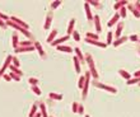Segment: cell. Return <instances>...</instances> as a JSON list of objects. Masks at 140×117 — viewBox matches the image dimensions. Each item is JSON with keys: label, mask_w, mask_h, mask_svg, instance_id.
I'll list each match as a JSON object with an SVG mask.
<instances>
[{"label": "cell", "mask_w": 140, "mask_h": 117, "mask_svg": "<svg viewBox=\"0 0 140 117\" xmlns=\"http://www.w3.org/2000/svg\"><path fill=\"white\" fill-rule=\"evenodd\" d=\"M85 61H87L88 66H89V71H90L92 76L94 78V80H98V73H97V70H95V65H94L93 57H92L90 54H87L85 55Z\"/></svg>", "instance_id": "obj_1"}, {"label": "cell", "mask_w": 140, "mask_h": 117, "mask_svg": "<svg viewBox=\"0 0 140 117\" xmlns=\"http://www.w3.org/2000/svg\"><path fill=\"white\" fill-rule=\"evenodd\" d=\"M12 61H13V55H8V56H6V60L4 61V64H3V66L0 68V79L5 74V70L12 65Z\"/></svg>", "instance_id": "obj_2"}, {"label": "cell", "mask_w": 140, "mask_h": 117, "mask_svg": "<svg viewBox=\"0 0 140 117\" xmlns=\"http://www.w3.org/2000/svg\"><path fill=\"white\" fill-rule=\"evenodd\" d=\"M90 71L88 70L85 73V83H84V87H83V93H82V97H83V99H85L87 98V94H88V87H89V83H90Z\"/></svg>", "instance_id": "obj_3"}, {"label": "cell", "mask_w": 140, "mask_h": 117, "mask_svg": "<svg viewBox=\"0 0 140 117\" xmlns=\"http://www.w3.org/2000/svg\"><path fill=\"white\" fill-rule=\"evenodd\" d=\"M93 84H94V87L101 88V89H105V90H108V92H111V93H116V92H117V89H116L115 87H111V85H106V84H102V83H99L98 80H94Z\"/></svg>", "instance_id": "obj_4"}, {"label": "cell", "mask_w": 140, "mask_h": 117, "mask_svg": "<svg viewBox=\"0 0 140 117\" xmlns=\"http://www.w3.org/2000/svg\"><path fill=\"white\" fill-rule=\"evenodd\" d=\"M52 18H54V12H52V10H50V12L47 13V15H46L45 24H43V29H46V31H49V29H50L51 22H52Z\"/></svg>", "instance_id": "obj_5"}, {"label": "cell", "mask_w": 140, "mask_h": 117, "mask_svg": "<svg viewBox=\"0 0 140 117\" xmlns=\"http://www.w3.org/2000/svg\"><path fill=\"white\" fill-rule=\"evenodd\" d=\"M10 20H13L14 23H17L18 25H20V27H23V28H25V29H29V25H28L27 22H24L23 19H20V18H18V17H15V15H12V17H10Z\"/></svg>", "instance_id": "obj_6"}, {"label": "cell", "mask_w": 140, "mask_h": 117, "mask_svg": "<svg viewBox=\"0 0 140 117\" xmlns=\"http://www.w3.org/2000/svg\"><path fill=\"white\" fill-rule=\"evenodd\" d=\"M35 49L37 50V52L40 54V56H41L42 58H46V52H45V50H43L42 45L38 41H35Z\"/></svg>", "instance_id": "obj_7"}, {"label": "cell", "mask_w": 140, "mask_h": 117, "mask_svg": "<svg viewBox=\"0 0 140 117\" xmlns=\"http://www.w3.org/2000/svg\"><path fill=\"white\" fill-rule=\"evenodd\" d=\"M29 51H35V46H29V47H17L15 50H14V52L15 54H20V52H29Z\"/></svg>", "instance_id": "obj_8"}, {"label": "cell", "mask_w": 140, "mask_h": 117, "mask_svg": "<svg viewBox=\"0 0 140 117\" xmlns=\"http://www.w3.org/2000/svg\"><path fill=\"white\" fill-rule=\"evenodd\" d=\"M93 20H94V27H95V31H97V34H98L99 32L102 31V27H101V18H99V15H94Z\"/></svg>", "instance_id": "obj_9"}, {"label": "cell", "mask_w": 140, "mask_h": 117, "mask_svg": "<svg viewBox=\"0 0 140 117\" xmlns=\"http://www.w3.org/2000/svg\"><path fill=\"white\" fill-rule=\"evenodd\" d=\"M69 38V36L66 34V36H62V37H60V38H56L55 41L51 43V46H54V47H57V46H60V45H62V42L64 41H66V39Z\"/></svg>", "instance_id": "obj_10"}, {"label": "cell", "mask_w": 140, "mask_h": 117, "mask_svg": "<svg viewBox=\"0 0 140 117\" xmlns=\"http://www.w3.org/2000/svg\"><path fill=\"white\" fill-rule=\"evenodd\" d=\"M84 9H85V14H87V18H88V20H93L94 15H92L90 6H89V4H88V1H85V3H84Z\"/></svg>", "instance_id": "obj_11"}, {"label": "cell", "mask_w": 140, "mask_h": 117, "mask_svg": "<svg viewBox=\"0 0 140 117\" xmlns=\"http://www.w3.org/2000/svg\"><path fill=\"white\" fill-rule=\"evenodd\" d=\"M85 41H87L88 43H92V45H94V46H99V47H102V49H106V47H107V43H105V42L94 41V39H89V38H85Z\"/></svg>", "instance_id": "obj_12"}, {"label": "cell", "mask_w": 140, "mask_h": 117, "mask_svg": "<svg viewBox=\"0 0 140 117\" xmlns=\"http://www.w3.org/2000/svg\"><path fill=\"white\" fill-rule=\"evenodd\" d=\"M56 36H57V29H52V31H51V33L47 36V42L51 45V43L56 39Z\"/></svg>", "instance_id": "obj_13"}, {"label": "cell", "mask_w": 140, "mask_h": 117, "mask_svg": "<svg viewBox=\"0 0 140 117\" xmlns=\"http://www.w3.org/2000/svg\"><path fill=\"white\" fill-rule=\"evenodd\" d=\"M120 18H121V17H120V13H119V12H116V13H115V15H113V17L111 18V20L108 22V27H112L113 24H116L117 22H119Z\"/></svg>", "instance_id": "obj_14"}, {"label": "cell", "mask_w": 140, "mask_h": 117, "mask_svg": "<svg viewBox=\"0 0 140 117\" xmlns=\"http://www.w3.org/2000/svg\"><path fill=\"white\" fill-rule=\"evenodd\" d=\"M49 98H50L51 101H61L62 99V94L51 92V93H49Z\"/></svg>", "instance_id": "obj_15"}, {"label": "cell", "mask_w": 140, "mask_h": 117, "mask_svg": "<svg viewBox=\"0 0 140 117\" xmlns=\"http://www.w3.org/2000/svg\"><path fill=\"white\" fill-rule=\"evenodd\" d=\"M12 38H13V41H12V43H13V49L15 50L17 47L19 46V38H18V33H17V32H13Z\"/></svg>", "instance_id": "obj_16"}, {"label": "cell", "mask_w": 140, "mask_h": 117, "mask_svg": "<svg viewBox=\"0 0 140 117\" xmlns=\"http://www.w3.org/2000/svg\"><path fill=\"white\" fill-rule=\"evenodd\" d=\"M56 49H57V51H62V52H68V54L71 52V51H74L70 46H66V45H60V46H57Z\"/></svg>", "instance_id": "obj_17"}, {"label": "cell", "mask_w": 140, "mask_h": 117, "mask_svg": "<svg viewBox=\"0 0 140 117\" xmlns=\"http://www.w3.org/2000/svg\"><path fill=\"white\" fill-rule=\"evenodd\" d=\"M73 61H74L75 71H76V73H78V74H79V73L82 71V69H80V60L78 58V56H74V57H73Z\"/></svg>", "instance_id": "obj_18"}, {"label": "cell", "mask_w": 140, "mask_h": 117, "mask_svg": "<svg viewBox=\"0 0 140 117\" xmlns=\"http://www.w3.org/2000/svg\"><path fill=\"white\" fill-rule=\"evenodd\" d=\"M125 5H129V1H126V0H124V1H117V3H115L113 8H115V10H120L121 8H124Z\"/></svg>", "instance_id": "obj_19"}, {"label": "cell", "mask_w": 140, "mask_h": 117, "mask_svg": "<svg viewBox=\"0 0 140 117\" xmlns=\"http://www.w3.org/2000/svg\"><path fill=\"white\" fill-rule=\"evenodd\" d=\"M74 25H75V19L71 18V19H70V23L68 25V36L73 34V32H74Z\"/></svg>", "instance_id": "obj_20"}, {"label": "cell", "mask_w": 140, "mask_h": 117, "mask_svg": "<svg viewBox=\"0 0 140 117\" xmlns=\"http://www.w3.org/2000/svg\"><path fill=\"white\" fill-rule=\"evenodd\" d=\"M122 28H124V22H120L119 25H117V28H116L115 37H117V38H120V37H121V32H122Z\"/></svg>", "instance_id": "obj_21"}, {"label": "cell", "mask_w": 140, "mask_h": 117, "mask_svg": "<svg viewBox=\"0 0 140 117\" xmlns=\"http://www.w3.org/2000/svg\"><path fill=\"white\" fill-rule=\"evenodd\" d=\"M38 107L40 109H41V113H42V117H50L49 115H47V109H46V104L43 103V102H41V103H38Z\"/></svg>", "instance_id": "obj_22"}, {"label": "cell", "mask_w": 140, "mask_h": 117, "mask_svg": "<svg viewBox=\"0 0 140 117\" xmlns=\"http://www.w3.org/2000/svg\"><path fill=\"white\" fill-rule=\"evenodd\" d=\"M127 39H129V37H126V36H124V37H120V38H117L116 41H113L112 45L115 46V47H117V46H120L121 43H124L125 41H127Z\"/></svg>", "instance_id": "obj_23"}, {"label": "cell", "mask_w": 140, "mask_h": 117, "mask_svg": "<svg viewBox=\"0 0 140 117\" xmlns=\"http://www.w3.org/2000/svg\"><path fill=\"white\" fill-rule=\"evenodd\" d=\"M9 69H10V71L15 73L17 75H19V76H20V78H22V76H23V71H22V70H20L19 68L14 66V65H10V66H9Z\"/></svg>", "instance_id": "obj_24"}, {"label": "cell", "mask_w": 140, "mask_h": 117, "mask_svg": "<svg viewBox=\"0 0 140 117\" xmlns=\"http://www.w3.org/2000/svg\"><path fill=\"white\" fill-rule=\"evenodd\" d=\"M119 74L122 76L124 79H126V80H130V78H131V75L129 74V71L124 70V69H120V70H119Z\"/></svg>", "instance_id": "obj_25"}, {"label": "cell", "mask_w": 140, "mask_h": 117, "mask_svg": "<svg viewBox=\"0 0 140 117\" xmlns=\"http://www.w3.org/2000/svg\"><path fill=\"white\" fill-rule=\"evenodd\" d=\"M129 9L131 10L132 14H134V15H135L136 18H140V13H139V10L135 8V5H134V4H129Z\"/></svg>", "instance_id": "obj_26"}, {"label": "cell", "mask_w": 140, "mask_h": 117, "mask_svg": "<svg viewBox=\"0 0 140 117\" xmlns=\"http://www.w3.org/2000/svg\"><path fill=\"white\" fill-rule=\"evenodd\" d=\"M74 51H75V56H78V58H79L80 61H83L84 58H85V57L83 56V54H82V51H80V49H79V47H75V49H74Z\"/></svg>", "instance_id": "obj_27"}, {"label": "cell", "mask_w": 140, "mask_h": 117, "mask_svg": "<svg viewBox=\"0 0 140 117\" xmlns=\"http://www.w3.org/2000/svg\"><path fill=\"white\" fill-rule=\"evenodd\" d=\"M87 38L94 39V41H99V36L98 34H94V33H90V32H88V33H87Z\"/></svg>", "instance_id": "obj_28"}, {"label": "cell", "mask_w": 140, "mask_h": 117, "mask_svg": "<svg viewBox=\"0 0 140 117\" xmlns=\"http://www.w3.org/2000/svg\"><path fill=\"white\" fill-rule=\"evenodd\" d=\"M37 113V103H33L32 108H31V112H29V117H33Z\"/></svg>", "instance_id": "obj_29"}, {"label": "cell", "mask_w": 140, "mask_h": 117, "mask_svg": "<svg viewBox=\"0 0 140 117\" xmlns=\"http://www.w3.org/2000/svg\"><path fill=\"white\" fill-rule=\"evenodd\" d=\"M31 89H32V92L35 93V94H37V96H41V89L38 88V85H32L31 87Z\"/></svg>", "instance_id": "obj_30"}, {"label": "cell", "mask_w": 140, "mask_h": 117, "mask_svg": "<svg viewBox=\"0 0 140 117\" xmlns=\"http://www.w3.org/2000/svg\"><path fill=\"white\" fill-rule=\"evenodd\" d=\"M84 83H85V75H82L79 78V82H78V87L79 88H82L83 89V87H84Z\"/></svg>", "instance_id": "obj_31"}, {"label": "cell", "mask_w": 140, "mask_h": 117, "mask_svg": "<svg viewBox=\"0 0 140 117\" xmlns=\"http://www.w3.org/2000/svg\"><path fill=\"white\" fill-rule=\"evenodd\" d=\"M9 75H10V78H12V80H15V82H20V79H22L19 75H17L15 73H13V71H10Z\"/></svg>", "instance_id": "obj_32"}, {"label": "cell", "mask_w": 140, "mask_h": 117, "mask_svg": "<svg viewBox=\"0 0 140 117\" xmlns=\"http://www.w3.org/2000/svg\"><path fill=\"white\" fill-rule=\"evenodd\" d=\"M61 5V1H60V0H55V1H52V3H51V9H56L57 8V6H60Z\"/></svg>", "instance_id": "obj_33"}, {"label": "cell", "mask_w": 140, "mask_h": 117, "mask_svg": "<svg viewBox=\"0 0 140 117\" xmlns=\"http://www.w3.org/2000/svg\"><path fill=\"white\" fill-rule=\"evenodd\" d=\"M28 82H29V84H31V87L32 85H38V79L37 78H29Z\"/></svg>", "instance_id": "obj_34"}, {"label": "cell", "mask_w": 140, "mask_h": 117, "mask_svg": "<svg viewBox=\"0 0 140 117\" xmlns=\"http://www.w3.org/2000/svg\"><path fill=\"white\" fill-rule=\"evenodd\" d=\"M112 38H113V33H112V32H108V33H107V45H110V43H113Z\"/></svg>", "instance_id": "obj_35"}, {"label": "cell", "mask_w": 140, "mask_h": 117, "mask_svg": "<svg viewBox=\"0 0 140 117\" xmlns=\"http://www.w3.org/2000/svg\"><path fill=\"white\" fill-rule=\"evenodd\" d=\"M19 60H18V57L17 56H13V61H12V65H14V66H17V68H19Z\"/></svg>", "instance_id": "obj_36"}, {"label": "cell", "mask_w": 140, "mask_h": 117, "mask_svg": "<svg viewBox=\"0 0 140 117\" xmlns=\"http://www.w3.org/2000/svg\"><path fill=\"white\" fill-rule=\"evenodd\" d=\"M119 13H120V17H121V18H125V17H126V14H127L126 8H125V6H124V8H121Z\"/></svg>", "instance_id": "obj_37"}, {"label": "cell", "mask_w": 140, "mask_h": 117, "mask_svg": "<svg viewBox=\"0 0 140 117\" xmlns=\"http://www.w3.org/2000/svg\"><path fill=\"white\" fill-rule=\"evenodd\" d=\"M0 19H3V20L8 22V20H10V17H9V15H6V14H4V13H1V12H0Z\"/></svg>", "instance_id": "obj_38"}, {"label": "cell", "mask_w": 140, "mask_h": 117, "mask_svg": "<svg viewBox=\"0 0 140 117\" xmlns=\"http://www.w3.org/2000/svg\"><path fill=\"white\" fill-rule=\"evenodd\" d=\"M88 4H92V5H94V6H98V8H101V6H102V4H101V3H99V1H92V0H88Z\"/></svg>", "instance_id": "obj_39"}, {"label": "cell", "mask_w": 140, "mask_h": 117, "mask_svg": "<svg viewBox=\"0 0 140 117\" xmlns=\"http://www.w3.org/2000/svg\"><path fill=\"white\" fill-rule=\"evenodd\" d=\"M73 38H74L75 41H80V34L78 33V31H74V32H73Z\"/></svg>", "instance_id": "obj_40"}, {"label": "cell", "mask_w": 140, "mask_h": 117, "mask_svg": "<svg viewBox=\"0 0 140 117\" xmlns=\"http://www.w3.org/2000/svg\"><path fill=\"white\" fill-rule=\"evenodd\" d=\"M78 107H79V103L78 102H74L73 103V112L74 113H78Z\"/></svg>", "instance_id": "obj_41"}, {"label": "cell", "mask_w": 140, "mask_h": 117, "mask_svg": "<svg viewBox=\"0 0 140 117\" xmlns=\"http://www.w3.org/2000/svg\"><path fill=\"white\" fill-rule=\"evenodd\" d=\"M129 39H130V41H132V42H136V41H139V37L136 34H132V36H130V37H129Z\"/></svg>", "instance_id": "obj_42"}, {"label": "cell", "mask_w": 140, "mask_h": 117, "mask_svg": "<svg viewBox=\"0 0 140 117\" xmlns=\"http://www.w3.org/2000/svg\"><path fill=\"white\" fill-rule=\"evenodd\" d=\"M78 113H80V115H83L84 113V106L82 103H79V107H78Z\"/></svg>", "instance_id": "obj_43"}, {"label": "cell", "mask_w": 140, "mask_h": 117, "mask_svg": "<svg viewBox=\"0 0 140 117\" xmlns=\"http://www.w3.org/2000/svg\"><path fill=\"white\" fill-rule=\"evenodd\" d=\"M3 79H5L6 82H10V80H12V78H10L9 74H4V75H3Z\"/></svg>", "instance_id": "obj_44"}, {"label": "cell", "mask_w": 140, "mask_h": 117, "mask_svg": "<svg viewBox=\"0 0 140 117\" xmlns=\"http://www.w3.org/2000/svg\"><path fill=\"white\" fill-rule=\"evenodd\" d=\"M134 5H135V8L138 9V10H139V13H140V1H136Z\"/></svg>", "instance_id": "obj_45"}, {"label": "cell", "mask_w": 140, "mask_h": 117, "mask_svg": "<svg viewBox=\"0 0 140 117\" xmlns=\"http://www.w3.org/2000/svg\"><path fill=\"white\" fill-rule=\"evenodd\" d=\"M33 117H42V113H41V112H37V113H36V115L33 116Z\"/></svg>", "instance_id": "obj_46"}, {"label": "cell", "mask_w": 140, "mask_h": 117, "mask_svg": "<svg viewBox=\"0 0 140 117\" xmlns=\"http://www.w3.org/2000/svg\"><path fill=\"white\" fill-rule=\"evenodd\" d=\"M135 78H140V70L135 73Z\"/></svg>", "instance_id": "obj_47"}, {"label": "cell", "mask_w": 140, "mask_h": 117, "mask_svg": "<svg viewBox=\"0 0 140 117\" xmlns=\"http://www.w3.org/2000/svg\"><path fill=\"white\" fill-rule=\"evenodd\" d=\"M85 117H90V116H89V115H85Z\"/></svg>", "instance_id": "obj_48"}, {"label": "cell", "mask_w": 140, "mask_h": 117, "mask_svg": "<svg viewBox=\"0 0 140 117\" xmlns=\"http://www.w3.org/2000/svg\"><path fill=\"white\" fill-rule=\"evenodd\" d=\"M139 54H140V50H139Z\"/></svg>", "instance_id": "obj_49"}, {"label": "cell", "mask_w": 140, "mask_h": 117, "mask_svg": "<svg viewBox=\"0 0 140 117\" xmlns=\"http://www.w3.org/2000/svg\"><path fill=\"white\" fill-rule=\"evenodd\" d=\"M139 87H140V83H139Z\"/></svg>", "instance_id": "obj_50"}, {"label": "cell", "mask_w": 140, "mask_h": 117, "mask_svg": "<svg viewBox=\"0 0 140 117\" xmlns=\"http://www.w3.org/2000/svg\"><path fill=\"white\" fill-rule=\"evenodd\" d=\"M50 117H54V116H50Z\"/></svg>", "instance_id": "obj_51"}, {"label": "cell", "mask_w": 140, "mask_h": 117, "mask_svg": "<svg viewBox=\"0 0 140 117\" xmlns=\"http://www.w3.org/2000/svg\"><path fill=\"white\" fill-rule=\"evenodd\" d=\"M139 41H140V39H139Z\"/></svg>", "instance_id": "obj_52"}]
</instances>
